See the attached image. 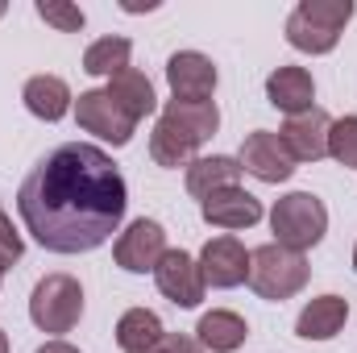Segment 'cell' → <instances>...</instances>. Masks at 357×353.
<instances>
[{"label": "cell", "instance_id": "1", "mask_svg": "<svg viewBox=\"0 0 357 353\" xmlns=\"http://www.w3.org/2000/svg\"><path fill=\"white\" fill-rule=\"evenodd\" d=\"M125 179L116 163L88 142L50 150L17 191L29 237L50 254L100 250L125 220Z\"/></svg>", "mask_w": 357, "mask_h": 353}, {"label": "cell", "instance_id": "2", "mask_svg": "<svg viewBox=\"0 0 357 353\" xmlns=\"http://www.w3.org/2000/svg\"><path fill=\"white\" fill-rule=\"evenodd\" d=\"M220 129V108L212 100H167L154 133H150V154L158 167H187L195 163V150Z\"/></svg>", "mask_w": 357, "mask_h": 353}, {"label": "cell", "instance_id": "3", "mask_svg": "<svg viewBox=\"0 0 357 353\" xmlns=\"http://www.w3.org/2000/svg\"><path fill=\"white\" fill-rule=\"evenodd\" d=\"M354 21V0H299L287 17V42L303 54H328Z\"/></svg>", "mask_w": 357, "mask_h": 353}, {"label": "cell", "instance_id": "4", "mask_svg": "<svg viewBox=\"0 0 357 353\" xmlns=\"http://www.w3.org/2000/svg\"><path fill=\"white\" fill-rule=\"evenodd\" d=\"M270 229H274L278 246L303 254V250L320 246V237L328 233V208L312 191H291L270 208Z\"/></svg>", "mask_w": 357, "mask_h": 353}, {"label": "cell", "instance_id": "5", "mask_svg": "<svg viewBox=\"0 0 357 353\" xmlns=\"http://www.w3.org/2000/svg\"><path fill=\"white\" fill-rule=\"evenodd\" d=\"M307 278H312L307 258L295 254V250H287V246H278V241L258 246V250L250 254V287H254L262 299L282 303V299L299 295V291L307 287Z\"/></svg>", "mask_w": 357, "mask_h": 353}, {"label": "cell", "instance_id": "6", "mask_svg": "<svg viewBox=\"0 0 357 353\" xmlns=\"http://www.w3.org/2000/svg\"><path fill=\"white\" fill-rule=\"evenodd\" d=\"M84 316V287L71 274H46L29 295V320L42 333H71Z\"/></svg>", "mask_w": 357, "mask_h": 353}, {"label": "cell", "instance_id": "7", "mask_svg": "<svg viewBox=\"0 0 357 353\" xmlns=\"http://www.w3.org/2000/svg\"><path fill=\"white\" fill-rule=\"evenodd\" d=\"M75 121H79V129H88L100 142H112V146H129L133 142V129H137V121L108 91H79Z\"/></svg>", "mask_w": 357, "mask_h": 353}, {"label": "cell", "instance_id": "8", "mask_svg": "<svg viewBox=\"0 0 357 353\" xmlns=\"http://www.w3.org/2000/svg\"><path fill=\"white\" fill-rule=\"evenodd\" d=\"M162 254H167V233H162V225L158 220H133L121 237H116V246H112V258L121 270H129V274H146V270H154V266L162 262Z\"/></svg>", "mask_w": 357, "mask_h": 353}, {"label": "cell", "instance_id": "9", "mask_svg": "<svg viewBox=\"0 0 357 353\" xmlns=\"http://www.w3.org/2000/svg\"><path fill=\"white\" fill-rule=\"evenodd\" d=\"M328 129H333V117L312 104L307 112L287 117L278 142L287 146V154H291L295 163H320V158L328 154Z\"/></svg>", "mask_w": 357, "mask_h": 353}, {"label": "cell", "instance_id": "10", "mask_svg": "<svg viewBox=\"0 0 357 353\" xmlns=\"http://www.w3.org/2000/svg\"><path fill=\"white\" fill-rule=\"evenodd\" d=\"M237 163H241V171H250V175L262 179V183H287V179L295 175V158L287 154V146L270 129H258V133H250L241 142Z\"/></svg>", "mask_w": 357, "mask_h": 353}, {"label": "cell", "instance_id": "11", "mask_svg": "<svg viewBox=\"0 0 357 353\" xmlns=\"http://www.w3.org/2000/svg\"><path fill=\"white\" fill-rule=\"evenodd\" d=\"M199 274H204V287H241L250 278V254L237 237H212L199 254Z\"/></svg>", "mask_w": 357, "mask_h": 353}, {"label": "cell", "instance_id": "12", "mask_svg": "<svg viewBox=\"0 0 357 353\" xmlns=\"http://www.w3.org/2000/svg\"><path fill=\"white\" fill-rule=\"evenodd\" d=\"M154 283H158V291L178 303V308H195L199 299H204V274H199V262L191 258V254H183V250H167L162 254V262L154 266Z\"/></svg>", "mask_w": 357, "mask_h": 353}, {"label": "cell", "instance_id": "13", "mask_svg": "<svg viewBox=\"0 0 357 353\" xmlns=\"http://www.w3.org/2000/svg\"><path fill=\"white\" fill-rule=\"evenodd\" d=\"M167 84L175 91V100H191V104L212 100V91H216V67L199 50H178L167 63Z\"/></svg>", "mask_w": 357, "mask_h": 353}, {"label": "cell", "instance_id": "14", "mask_svg": "<svg viewBox=\"0 0 357 353\" xmlns=\"http://www.w3.org/2000/svg\"><path fill=\"white\" fill-rule=\"evenodd\" d=\"M199 212L216 229H250L262 220V200L250 195L245 187H220L208 200H199Z\"/></svg>", "mask_w": 357, "mask_h": 353}, {"label": "cell", "instance_id": "15", "mask_svg": "<svg viewBox=\"0 0 357 353\" xmlns=\"http://www.w3.org/2000/svg\"><path fill=\"white\" fill-rule=\"evenodd\" d=\"M266 100L278 108V112L299 117V112L312 108V100H316V84H312V75H307L303 67H278V71L266 80Z\"/></svg>", "mask_w": 357, "mask_h": 353}, {"label": "cell", "instance_id": "16", "mask_svg": "<svg viewBox=\"0 0 357 353\" xmlns=\"http://www.w3.org/2000/svg\"><path fill=\"white\" fill-rule=\"evenodd\" d=\"M345 320H349V299H341V295H320V299H312V303L299 312L295 333H299L303 341H328V337H337V333L345 329Z\"/></svg>", "mask_w": 357, "mask_h": 353}, {"label": "cell", "instance_id": "17", "mask_svg": "<svg viewBox=\"0 0 357 353\" xmlns=\"http://www.w3.org/2000/svg\"><path fill=\"white\" fill-rule=\"evenodd\" d=\"M245 337H250V324L237 316V312H204L199 316V324H195V341L204 345V350L212 353H233L245 345Z\"/></svg>", "mask_w": 357, "mask_h": 353}, {"label": "cell", "instance_id": "18", "mask_svg": "<svg viewBox=\"0 0 357 353\" xmlns=\"http://www.w3.org/2000/svg\"><path fill=\"white\" fill-rule=\"evenodd\" d=\"M237 179H241V163L225 158V154H208V158L187 163V191L195 200H208L220 187H237Z\"/></svg>", "mask_w": 357, "mask_h": 353}, {"label": "cell", "instance_id": "19", "mask_svg": "<svg viewBox=\"0 0 357 353\" xmlns=\"http://www.w3.org/2000/svg\"><path fill=\"white\" fill-rule=\"evenodd\" d=\"M25 108L38 121H63L67 108H71V88L59 75H33L25 84Z\"/></svg>", "mask_w": 357, "mask_h": 353}, {"label": "cell", "instance_id": "20", "mask_svg": "<svg viewBox=\"0 0 357 353\" xmlns=\"http://www.w3.org/2000/svg\"><path fill=\"white\" fill-rule=\"evenodd\" d=\"M104 91H108V96H112V100H116L133 121L150 117V112H154V104H158V100H154V84H150L142 71H133V67H129V71H121V75H112Z\"/></svg>", "mask_w": 357, "mask_h": 353}, {"label": "cell", "instance_id": "21", "mask_svg": "<svg viewBox=\"0 0 357 353\" xmlns=\"http://www.w3.org/2000/svg\"><path fill=\"white\" fill-rule=\"evenodd\" d=\"M162 341V320L146 308H129L121 320H116V345L125 353H146L150 345Z\"/></svg>", "mask_w": 357, "mask_h": 353}, {"label": "cell", "instance_id": "22", "mask_svg": "<svg viewBox=\"0 0 357 353\" xmlns=\"http://www.w3.org/2000/svg\"><path fill=\"white\" fill-rule=\"evenodd\" d=\"M129 54H133L129 38H100V42H91L88 50H84V71L112 80V75L129 71Z\"/></svg>", "mask_w": 357, "mask_h": 353}, {"label": "cell", "instance_id": "23", "mask_svg": "<svg viewBox=\"0 0 357 353\" xmlns=\"http://www.w3.org/2000/svg\"><path fill=\"white\" fill-rule=\"evenodd\" d=\"M328 154H333L341 167H354L357 171V117L333 121V129H328Z\"/></svg>", "mask_w": 357, "mask_h": 353}, {"label": "cell", "instance_id": "24", "mask_svg": "<svg viewBox=\"0 0 357 353\" xmlns=\"http://www.w3.org/2000/svg\"><path fill=\"white\" fill-rule=\"evenodd\" d=\"M38 17L46 21V25H54V29H63V33H79L84 29V8H75V4H63V0H38Z\"/></svg>", "mask_w": 357, "mask_h": 353}, {"label": "cell", "instance_id": "25", "mask_svg": "<svg viewBox=\"0 0 357 353\" xmlns=\"http://www.w3.org/2000/svg\"><path fill=\"white\" fill-rule=\"evenodd\" d=\"M21 254H25V241H21V233L13 229V220H8V216H0V274H4L8 266L21 262Z\"/></svg>", "mask_w": 357, "mask_h": 353}, {"label": "cell", "instance_id": "26", "mask_svg": "<svg viewBox=\"0 0 357 353\" xmlns=\"http://www.w3.org/2000/svg\"><path fill=\"white\" fill-rule=\"evenodd\" d=\"M146 353H204V345L195 337H187V333H162V341L150 345Z\"/></svg>", "mask_w": 357, "mask_h": 353}, {"label": "cell", "instance_id": "27", "mask_svg": "<svg viewBox=\"0 0 357 353\" xmlns=\"http://www.w3.org/2000/svg\"><path fill=\"white\" fill-rule=\"evenodd\" d=\"M38 353H79V350H75V345H67V341H46Z\"/></svg>", "mask_w": 357, "mask_h": 353}, {"label": "cell", "instance_id": "28", "mask_svg": "<svg viewBox=\"0 0 357 353\" xmlns=\"http://www.w3.org/2000/svg\"><path fill=\"white\" fill-rule=\"evenodd\" d=\"M0 353H8V337H4V329H0Z\"/></svg>", "mask_w": 357, "mask_h": 353}, {"label": "cell", "instance_id": "29", "mask_svg": "<svg viewBox=\"0 0 357 353\" xmlns=\"http://www.w3.org/2000/svg\"><path fill=\"white\" fill-rule=\"evenodd\" d=\"M354 270H357V250H354Z\"/></svg>", "mask_w": 357, "mask_h": 353}, {"label": "cell", "instance_id": "30", "mask_svg": "<svg viewBox=\"0 0 357 353\" xmlns=\"http://www.w3.org/2000/svg\"><path fill=\"white\" fill-rule=\"evenodd\" d=\"M0 216H4V212H0Z\"/></svg>", "mask_w": 357, "mask_h": 353}]
</instances>
